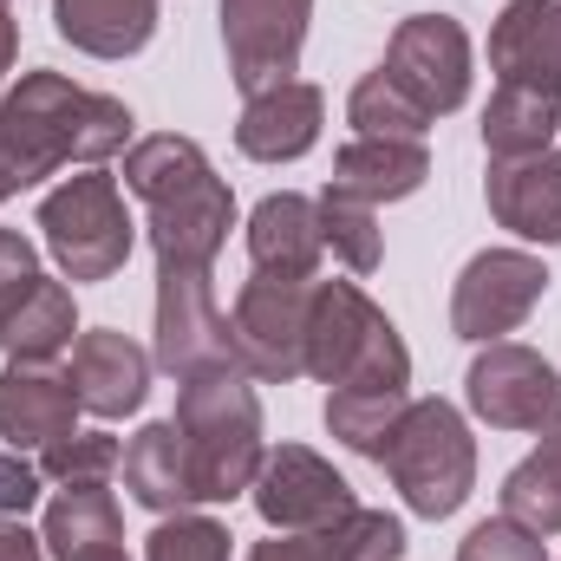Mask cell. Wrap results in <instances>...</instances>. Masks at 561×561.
Returning <instances> with one entry per match:
<instances>
[{
	"instance_id": "28",
	"label": "cell",
	"mask_w": 561,
	"mask_h": 561,
	"mask_svg": "<svg viewBox=\"0 0 561 561\" xmlns=\"http://www.w3.org/2000/svg\"><path fill=\"white\" fill-rule=\"evenodd\" d=\"M405 405H412V392H386V386L327 392V431H333L346 450H359V457H373V463H379V450H386L392 424L405 419Z\"/></svg>"
},
{
	"instance_id": "5",
	"label": "cell",
	"mask_w": 561,
	"mask_h": 561,
	"mask_svg": "<svg viewBox=\"0 0 561 561\" xmlns=\"http://www.w3.org/2000/svg\"><path fill=\"white\" fill-rule=\"evenodd\" d=\"M379 463L399 483V496L431 523L457 516L477 490V437H470L463 412L444 405V399H412L405 419L392 424Z\"/></svg>"
},
{
	"instance_id": "9",
	"label": "cell",
	"mask_w": 561,
	"mask_h": 561,
	"mask_svg": "<svg viewBox=\"0 0 561 561\" xmlns=\"http://www.w3.org/2000/svg\"><path fill=\"white\" fill-rule=\"evenodd\" d=\"M463 399L496 431H536V437L561 431V373L536 346H516V340H490L470 359Z\"/></svg>"
},
{
	"instance_id": "20",
	"label": "cell",
	"mask_w": 561,
	"mask_h": 561,
	"mask_svg": "<svg viewBox=\"0 0 561 561\" xmlns=\"http://www.w3.org/2000/svg\"><path fill=\"white\" fill-rule=\"evenodd\" d=\"M39 542L53 561H125V516L105 483H59Z\"/></svg>"
},
{
	"instance_id": "19",
	"label": "cell",
	"mask_w": 561,
	"mask_h": 561,
	"mask_svg": "<svg viewBox=\"0 0 561 561\" xmlns=\"http://www.w3.org/2000/svg\"><path fill=\"white\" fill-rule=\"evenodd\" d=\"M320 203L300 196V190H275L255 203L249 216V262L255 275H275V280H320Z\"/></svg>"
},
{
	"instance_id": "32",
	"label": "cell",
	"mask_w": 561,
	"mask_h": 561,
	"mask_svg": "<svg viewBox=\"0 0 561 561\" xmlns=\"http://www.w3.org/2000/svg\"><path fill=\"white\" fill-rule=\"evenodd\" d=\"M144 561H229V529L216 516H163L144 536Z\"/></svg>"
},
{
	"instance_id": "31",
	"label": "cell",
	"mask_w": 561,
	"mask_h": 561,
	"mask_svg": "<svg viewBox=\"0 0 561 561\" xmlns=\"http://www.w3.org/2000/svg\"><path fill=\"white\" fill-rule=\"evenodd\" d=\"M118 463H125V444L112 431H72V437L39 450V477L46 483H105Z\"/></svg>"
},
{
	"instance_id": "3",
	"label": "cell",
	"mask_w": 561,
	"mask_h": 561,
	"mask_svg": "<svg viewBox=\"0 0 561 561\" xmlns=\"http://www.w3.org/2000/svg\"><path fill=\"white\" fill-rule=\"evenodd\" d=\"M307 379H320L327 392H353V386L412 392V353L359 280H313Z\"/></svg>"
},
{
	"instance_id": "6",
	"label": "cell",
	"mask_w": 561,
	"mask_h": 561,
	"mask_svg": "<svg viewBox=\"0 0 561 561\" xmlns=\"http://www.w3.org/2000/svg\"><path fill=\"white\" fill-rule=\"evenodd\" d=\"M39 236L59 262L66 280H112L131 262V242H138V222L125 209V190L105 163L66 176L59 190L39 196Z\"/></svg>"
},
{
	"instance_id": "8",
	"label": "cell",
	"mask_w": 561,
	"mask_h": 561,
	"mask_svg": "<svg viewBox=\"0 0 561 561\" xmlns=\"http://www.w3.org/2000/svg\"><path fill=\"white\" fill-rule=\"evenodd\" d=\"M307 313H313V280L249 275L236 294V366L249 379L287 386L307 373Z\"/></svg>"
},
{
	"instance_id": "14",
	"label": "cell",
	"mask_w": 561,
	"mask_h": 561,
	"mask_svg": "<svg viewBox=\"0 0 561 561\" xmlns=\"http://www.w3.org/2000/svg\"><path fill=\"white\" fill-rule=\"evenodd\" d=\"M150 353H144L131 333H118V327H92V333H79L72 340V366H66V379H72V392H79V412H92V419H131L144 405V392H150Z\"/></svg>"
},
{
	"instance_id": "7",
	"label": "cell",
	"mask_w": 561,
	"mask_h": 561,
	"mask_svg": "<svg viewBox=\"0 0 561 561\" xmlns=\"http://www.w3.org/2000/svg\"><path fill=\"white\" fill-rule=\"evenodd\" d=\"M176 386L203 373H242L236 366V327L216 307L209 268H170L157 275V353H150Z\"/></svg>"
},
{
	"instance_id": "1",
	"label": "cell",
	"mask_w": 561,
	"mask_h": 561,
	"mask_svg": "<svg viewBox=\"0 0 561 561\" xmlns=\"http://www.w3.org/2000/svg\"><path fill=\"white\" fill-rule=\"evenodd\" d=\"M131 150V112L112 92H85L59 72H20L0 92V203L46 183L66 163H105Z\"/></svg>"
},
{
	"instance_id": "2",
	"label": "cell",
	"mask_w": 561,
	"mask_h": 561,
	"mask_svg": "<svg viewBox=\"0 0 561 561\" xmlns=\"http://www.w3.org/2000/svg\"><path fill=\"white\" fill-rule=\"evenodd\" d=\"M125 190L150 209V249L157 275L170 268H216L229 229H236V196L216 176L196 138L157 131L125 150Z\"/></svg>"
},
{
	"instance_id": "21",
	"label": "cell",
	"mask_w": 561,
	"mask_h": 561,
	"mask_svg": "<svg viewBox=\"0 0 561 561\" xmlns=\"http://www.w3.org/2000/svg\"><path fill=\"white\" fill-rule=\"evenodd\" d=\"M431 176V150L424 138H353L333 150V190L359 196V203H405L419 196Z\"/></svg>"
},
{
	"instance_id": "29",
	"label": "cell",
	"mask_w": 561,
	"mask_h": 561,
	"mask_svg": "<svg viewBox=\"0 0 561 561\" xmlns=\"http://www.w3.org/2000/svg\"><path fill=\"white\" fill-rule=\"evenodd\" d=\"M313 203H320V242L333 249V262H346L353 275H373V268L386 262L379 209H373V203H359V196H346V190H333V183H327Z\"/></svg>"
},
{
	"instance_id": "27",
	"label": "cell",
	"mask_w": 561,
	"mask_h": 561,
	"mask_svg": "<svg viewBox=\"0 0 561 561\" xmlns=\"http://www.w3.org/2000/svg\"><path fill=\"white\" fill-rule=\"evenodd\" d=\"M503 516L536 536H561V431H549L542 450H529L503 477Z\"/></svg>"
},
{
	"instance_id": "16",
	"label": "cell",
	"mask_w": 561,
	"mask_h": 561,
	"mask_svg": "<svg viewBox=\"0 0 561 561\" xmlns=\"http://www.w3.org/2000/svg\"><path fill=\"white\" fill-rule=\"evenodd\" d=\"M490 216L523 236V242H561V157L556 150H529V157H490L483 176Z\"/></svg>"
},
{
	"instance_id": "34",
	"label": "cell",
	"mask_w": 561,
	"mask_h": 561,
	"mask_svg": "<svg viewBox=\"0 0 561 561\" xmlns=\"http://www.w3.org/2000/svg\"><path fill=\"white\" fill-rule=\"evenodd\" d=\"M39 280H46V275H39L33 242H26L20 229H0V320H7V313H13L33 287H39Z\"/></svg>"
},
{
	"instance_id": "18",
	"label": "cell",
	"mask_w": 561,
	"mask_h": 561,
	"mask_svg": "<svg viewBox=\"0 0 561 561\" xmlns=\"http://www.w3.org/2000/svg\"><path fill=\"white\" fill-rule=\"evenodd\" d=\"M320 125H327V92L307 85V79H287V85H268L242 105L236 150L255 157V163H294L320 144Z\"/></svg>"
},
{
	"instance_id": "17",
	"label": "cell",
	"mask_w": 561,
	"mask_h": 561,
	"mask_svg": "<svg viewBox=\"0 0 561 561\" xmlns=\"http://www.w3.org/2000/svg\"><path fill=\"white\" fill-rule=\"evenodd\" d=\"M496 85H536L561 99V0H510L490 26Z\"/></svg>"
},
{
	"instance_id": "25",
	"label": "cell",
	"mask_w": 561,
	"mask_h": 561,
	"mask_svg": "<svg viewBox=\"0 0 561 561\" xmlns=\"http://www.w3.org/2000/svg\"><path fill=\"white\" fill-rule=\"evenodd\" d=\"M72 340H79V307H72V287H66V280H39V287L0 320V346H7L13 359H33V366H53Z\"/></svg>"
},
{
	"instance_id": "10",
	"label": "cell",
	"mask_w": 561,
	"mask_h": 561,
	"mask_svg": "<svg viewBox=\"0 0 561 561\" xmlns=\"http://www.w3.org/2000/svg\"><path fill=\"white\" fill-rule=\"evenodd\" d=\"M542 294H549L542 255H529V249H483V255L463 262V275L450 287V333L490 346V340L516 333L542 307Z\"/></svg>"
},
{
	"instance_id": "36",
	"label": "cell",
	"mask_w": 561,
	"mask_h": 561,
	"mask_svg": "<svg viewBox=\"0 0 561 561\" xmlns=\"http://www.w3.org/2000/svg\"><path fill=\"white\" fill-rule=\"evenodd\" d=\"M0 561H46V542L20 516H0Z\"/></svg>"
},
{
	"instance_id": "33",
	"label": "cell",
	"mask_w": 561,
	"mask_h": 561,
	"mask_svg": "<svg viewBox=\"0 0 561 561\" xmlns=\"http://www.w3.org/2000/svg\"><path fill=\"white\" fill-rule=\"evenodd\" d=\"M457 561H549V542L510 516H490L457 542Z\"/></svg>"
},
{
	"instance_id": "22",
	"label": "cell",
	"mask_w": 561,
	"mask_h": 561,
	"mask_svg": "<svg viewBox=\"0 0 561 561\" xmlns=\"http://www.w3.org/2000/svg\"><path fill=\"white\" fill-rule=\"evenodd\" d=\"M125 490L138 496L144 510H157V516H183L190 503H203L196 496V470H190V444H183L176 419L144 424L138 437L125 444Z\"/></svg>"
},
{
	"instance_id": "11",
	"label": "cell",
	"mask_w": 561,
	"mask_h": 561,
	"mask_svg": "<svg viewBox=\"0 0 561 561\" xmlns=\"http://www.w3.org/2000/svg\"><path fill=\"white\" fill-rule=\"evenodd\" d=\"M249 496H255V510H262V523H268L275 536H320V529H340V523L359 510L353 483H346L320 450H307V444L268 450Z\"/></svg>"
},
{
	"instance_id": "35",
	"label": "cell",
	"mask_w": 561,
	"mask_h": 561,
	"mask_svg": "<svg viewBox=\"0 0 561 561\" xmlns=\"http://www.w3.org/2000/svg\"><path fill=\"white\" fill-rule=\"evenodd\" d=\"M39 463H26L20 450H7L0 444V516H26L33 503H39Z\"/></svg>"
},
{
	"instance_id": "26",
	"label": "cell",
	"mask_w": 561,
	"mask_h": 561,
	"mask_svg": "<svg viewBox=\"0 0 561 561\" xmlns=\"http://www.w3.org/2000/svg\"><path fill=\"white\" fill-rule=\"evenodd\" d=\"M561 131V99L536 92V85H496L490 112H483V150L490 157H529L549 150Z\"/></svg>"
},
{
	"instance_id": "23",
	"label": "cell",
	"mask_w": 561,
	"mask_h": 561,
	"mask_svg": "<svg viewBox=\"0 0 561 561\" xmlns=\"http://www.w3.org/2000/svg\"><path fill=\"white\" fill-rule=\"evenodd\" d=\"M163 20V0H53V26L66 46L92 59H131L150 46Z\"/></svg>"
},
{
	"instance_id": "13",
	"label": "cell",
	"mask_w": 561,
	"mask_h": 561,
	"mask_svg": "<svg viewBox=\"0 0 561 561\" xmlns=\"http://www.w3.org/2000/svg\"><path fill=\"white\" fill-rule=\"evenodd\" d=\"M313 0H222V46H229V79L255 99L268 85H287L300 72Z\"/></svg>"
},
{
	"instance_id": "4",
	"label": "cell",
	"mask_w": 561,
	"mask_h": 561,
	"mask_svg": "<svg viewBox=\"0 0 561 561\" xmlns=\"http://www.w3.org/2000/svg\"><path fill=\"white\" fill-rule=\"evenodd\" d=\"M176 431L190 444V470H196L203 503H236V496L255 490V470H262L268 444H262V399H255L249 373L183 379Z\"/></svg>"
},
{
	"instance_id": "30",
	"label": "cell",
	"mask_w": 561,
	"mask_h": 561,
	"mask_svg": "<svg viewBox=\"0 0 561 561\" xmlns=\"http://www.w3.org/2000/svg\"><path fill=\"white\" fill-rule=\"evenodd\" d=\"M346 125H353V138H424V131H431V118H424L386 72H366V79L353 85Z\"/></svg>"
},
{
	"instance_id": "24",
	"label": "cell",
	"mask_w": 561,
	"mask_h": 561,
	"mask_svg": "<svg viewBox=\"0 0 561 561\" xmlns=\"http://www.w3.org/2000/svg\"><path fill=\"white\" fill-rule=\"evenodd\" d=\"M249 561H405V523L386 510H353L320 536H268L249 549Z\"/></svg>"
},
{
	"instance_id": "12",
	"label": "cell",
	"mask_w": 561,
	"mask_h": 561,
	"mask_svg": "<svg viewBox=\"0 0 561 561\" xmlns=\"http://www.w3.org/2000/svg\"><path fill=\"white\" fill-rule=\"evenodd\" d=\"M424 118H444L470 99V33L450 13H412L399 20L386 66H379Z\"/></svg>"
},
{
	"instance_id": "15",
	"label": "cell",
	"mask_w": 561,
	"mask_h": 561,
	"mask_svg": "<svg viewBox=\"0 0 561 561\" xmlns=\"http://www.w3.org/2000/svg\"><path fill=\"white\" fill-rule=\"evenodd\" d=\"M79 431V392L66 373L53 366H33V359H13L0 373V444L7 450H46L59 437Z\"/></svg>"
},
{
	"instance_id": "37",
	"label": "cell",
	"mask_w": 561,
	"mask_h": 561,
	"mask_svg": "<svg viewBox=\"0 0 561 561\" xmlns=\"http://www.w3.org/2000/svg\"><path fill=\"white\" fill-rule=\"evenodd\" d=\"M13 59H20V20H13V0H0V92H7Z\"/></svg>"
}]
</instances>
